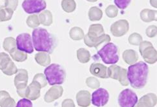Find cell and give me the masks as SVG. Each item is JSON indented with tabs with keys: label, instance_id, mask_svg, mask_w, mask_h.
Listing matches in <instances>:
<instances>
[{
	"label": "cell",
	"instance_id": "6da1fadb",
	"mask_svg": "<svg viewBox=\"0 0 157 107\" xmlns=\"http://www.w3.org/2000/svg\"><path fill=\"white\" fill-rule=\"evenodd\" d=\"M32 40L36 51L47 52L49 54L53 52L58 44L56 38L43 28H34Z\"/></svg>",
	"mask_w": 157,
	"mask_h": 107
},
{
	"label": "cell",
	"instance_id": "7a4b0ae2",
	"mask_svg": "<svg viewBox=\"0 0 157 107\" xmlns=\"http://www.w3.org/2000/svg\"><path fill=\"white\" fill-rule=\"evenodd\" d=\"M149 67L143 61L131 65L127 70V76L131 87L135 89L144 88L147 82Z\"/></svg>",
	"mask_w": 157,
	"mask_h": 107
},
{
	"label": "cell",
	"instance_id": "3957f363",
	"mask_svg": "<svg viewBox=\"0 0 157 107\" xmlns=\"http://www.w3.org/2000/svg\"><path fill=\"white\" fill-rule=\"evenodd\" d=\"M84 43L89 47L97 48L104 43H109L111 37L105 34L103 26L101 24L90 25L88 33L84 36Z\"/></svg>",
	"mask_w": 157,
	"mask_h": 107
},
{
	"label": "cell",
	"instance_id": "277c9868",
	"mask_svg": "<svg viewBox=\"0 0 157 107\" xmlns=\"http://www.w3.org/2000/svg\"><path fill=\"white\" fill-rule=\"evenodd\" d=\"M44 75L50 85H62L66 78V72L59 65L53 63L49 65L44 70Z\"/></svg>",
	"mask_w": 157,
	"mask_h": 107
},
{
	"label": "cell",
	"instance_id": "5b68a950",
	"mask_svg": "<svg viewBox=\"0 0 157 107\" xmlns=\"http://www.w3.org/2000/svg\"><path fill=\"white\" fill-rule=\"evenodd\" d=\"M98 55L105 64L114 65L119 60L118 48L113 43H107L98 52Z\"/></svg>",
	"mask_w": 157,
	"mask_h": 107
},
{
	"label": "cell",
	"instance_id": "8992f818",
	"mask_svg": "<svg viewBox=\"0 0 157 107\" xmlns=\"http://www.w3.org/2000/svg\"><path fill=\"white\" fill-rule=\"evenodd\" d=\"M29 80L28 72L25 69H18L16 74L14 83L17 89L18 96L23 98H25L26 89Z\"/></svg>",
	"mask_w": 157,
	"mask_h": 107
},
{
	"label": "cell",
	"instance_id": "52a82bcc",
	"mask_svg": "<svg viewBox=\"0 0 157 107\" xmlns=\"http://www.w3.org/2000/svg\"><path fill=\"white\" fill-rule=\"evenodd\" d=\"M139 51L144 61L153 65L157 61V52L153 44L147 41H142L139 45Z\"/></svg>",
	"mask_w": 157,
	"mask_h": 107
},
{
	"label": "cell",
	"instance_id": "ba28073f",
	"mask_svg": "<svg viewBox=\"0 0 157 107\" xmlns=\"http://www.w3.org/2000/svg\"><path fill=\"white\" fill-rule=\"evenodd\" d=\"M138 101L135 92L129 88L125 89L120 92L118 99L120 107H135Z\"/></svg>",
	"mask_w": 157,
	"mask_h": 107
},
{
	"label": "cell",
	"instance_id": "9c48e42d",
	"mask_svg": "<svg viewBox=\"0 0 157 107\" xmlns=\"http://www.w3.org/2000/svg\"><path fill=\"white\" fill-rule=\"evenodd\" d=\"M46 7L47 3L45 0H24L22 3L23 9L29 14L40 13Z\"/></svg>",
	"mask_w": 157,
	"mask_h": 107
},
{
	"label": "cell",
	"instance_id": "30bf717a",
	"mask_svg": "<svg viewBox=\"0 0 157 107\" xmlns=\"http://www.w3.org/2000/svg\"><path fill=\"white\" fill-rule=\"evenodd\" d=\"M16 42V48L19 50L27 54H32L34 52L32 38L29 34L22 33L18 35Z\"/></svg>",
	"mask_w": 157,
	"mask_h": 107
},
{
	"label": "cell",
	"instance_id": "8fae6325",
	"mask_svg": "<svg viewBox=\"0 0 157 107\" xmlns=\"http://www.w3.org/2000/svg\"><path fill=\"white\" fill-rule=\"evenodd\" d=\"M109 95L105 88H98L92 94V103L94 106L101 107L105 106L109 101Z\"/></svg>",
	"mask_w": 157,
	"mask_h": 107
},
{
	"label": "cell",
	"instance_id": "7c38bea8",
	"mask_svg": "<svg viewBox=\"0 0 157 107\" xmlns=\"http://www.w3.org/2000/svg\"><path fill=\"white\" fill-rule=\"evenodd\" d=\"M129 30V22L126 20H120L111 25L110 31L115 37H122L125 35Z\"/></svg>",
	"mask_w": 157,
	"mask_h": 107
},
{
	"label": "cell",
	"instance_id": "4fadbf2b",
	"mask_svg": "<svg viewBox=\"0 0 157 107\" xmlns=\"http://www.w3.org/2000/svg\"><path fill=\"white\" fill-rule=\"evenodd\" d=\"M63 88L60 85H54L49 89L44 96V101L47 103H52L62 96Z\"/></svg>",
	"mask_w": 157,
	"mask_h": 107
},
{
	"label": "cell",
	"instance_id": "5bb4252c",
	"mask_svg": "<svg viewBox=\"0 0 157 107\" xmlns=\"http://www.w3.org/2000/svg\"><path fill=\"white\" fill-rule=\"evenodd\" d=\"M90 72L93 76L101 79L109 78L107 67L104 65L99 63H93L90 66Z\"/></svg>",
	"mask_w": 157,
	"mask_h": 107
},
{
	"label": "cell",
	"instance_id": "9a60e30c",
	"mask_svg": "<svg viewBox=\"0 0 157 107\" xmlns=\"http://www.w3.org/2000/svg\"><path fill=\"white\" fill-rule=\"evenodd\" d=\"M41 87L37 82L33 81V82L29 86L27 87L25 98L31 100L35 101L40 97Z\"/></svg>",
	"mask_w": 157,
	"mask_h": 107
},
{
	"label": "cell",
	"instance_id": "2e32d148",
	"mask_svg": "<svg viewBox=\"0 0 157 107\" xmlns=\"http://www.w3.org/2000/svg\"><path fill=\"white\" fill-rule=\"evenodd\" d=\"M157 103L156 94L149 93L142 96L139 101H138L135 107H154Z\"/></svg>",
	"mask_w": 157,
	"mask_h": 107
},
{
	"label": "cell",
	"instance_id": "e0dca14e",
	"mask_svg": "<svg viewBox=\"0 0 157 107\" xmlns=\"http://www.w3.org/2000/svg\"><path fill=\"white\" fill-rule=\"evenodd\" d=\"M78 105L82 107H88L90 105V94L87 90H80L76 96Z\"/></svg>",
	"mask_w": 157,
	"mask_h": 107
},
{
	"label": "cell",
	"instance_id": "ac0fdd59",
	"mask_svg": "<svg viewBox=\"0 0 157 107\" xmlns=\"http://www.w3.org/2000/svg\"><path fill=\"white\" fill-rule=\"evenodd\" d=\"M35 61L42 67L49 66L51 64V59L49 54L44 52H40L34 56Z\"/></svg>",
	"mask_w": 157,
	"mask_h": 107
},
{
	"label": "cell",
	"instance_id": "d6986e66",
	"mask_svg": "<svg viewBox=\"0 0 157 107\" xmlns=\"http://www.w3.org/2000/svg\"><path fill=\"white\" fill-rule=\"evenodd\" d=\"M122 58L127 64L131 65L136 63L138 59V55L135 50L128 49L123 52Z\"/></svg>",
	"mask_w": 157,
	"mask_h": 107
},
{
	"label": "cell",
	"instance_id": "ffe728a7",
	"mask_svg": "<svg viewBox=\"0 0 157 107\" xmlns=\"http://www.w3.org/2000/svg\"><path fill=\"white\" fill-rule=\"evenodd\" d=\"M156 10H151L148 9H144L140 12V18L141 20L146 23H149L153 21H156Z\"/></svg>",
	"mask_w": 157,
	"mask_h": 107
},
{
	"label": "cell",
	"instance_id": "44dd1931",
	"mask_svg": "<svg viewBox=\"0 0 157 107\" xmlns=\"http://www.w3.org/2000/svg\"><path fill=\"white\" fill-rule=\"evenodd\" d=\"M38 18L40 24L44 26L51 25L53 21L52 13L48 10H45L41 13L38 16Z\"/></svg>",
	"mask_w": 157,
	"mask_h": 107
},
{
	"label": "cell",
	"instance_id": "7402d4cb",
	"mask_svg": "<svg viewBox=\"0 0 157 107\" xmlns=\"http://www.w3.org/2000/svg\"><path fill=\"white\" fill-rule=\"evenodd\" d=\"M88 15L89 20L91 21H100L103 16V12L97 7H93L89 9Z\"/></svg>",
	"mask_w": 157,
	"mask_h": 107
},
{
	"label": "cell",
	"instance_id": "603a6c76",
	"mask_svg": "<svg viewBox=\"0 0 157 107\" xmlns=\"http://www.w3.org/2000/svg\"><path fill=\"white\" fill-rule=\"evenodd\" d=\"M76 55L78 61L83 64L88 63L90 59V52L86 49L81 48L78 49L76 52Z\"/></svg>",
	"mask_w": 157,
	"mask_h": 107
},
{
	"label": "cell",
	"instance_id": "cb8c5ba5",
	"mask_svg": "<svg viewBox=\"0 0 157 107\" xmlns=\"http://www.w3.org/2000/svg\"><path fill=\"white\" fill-rule=\"evenodd\" d=\"M69 36L72 40L80 41L83 39L85 34H84V32L81 28L75 27L70 30Z\"/></svg>",
	"mask_w": 157,
	"mask_h": 107
},
{
	"label": "cell",
	"instance_id": "d4e9b609",
	"mask_svg": "<svg viewBox=\"0 0 157 107\" xmlns=\"http://www.w3.org/2000/svg\"><path fill=\"white\" fill-rule=\"evenodd\" d=\"M12 59L17 62H23L27 60V54L20 51L18 49H15L11 52L9 53Z\"/></svg>",
	"mask_w": 157,
	"mask_h": 107
},
{
	"label": "cell",
	"instance_id": "484cf974",
	"mask_svg": "<svg viewBox=\"0 0 157 107\" xmlns=\"http://www.w3.org/2000/svg\"><path fill=\"white\" fill-rule=\"evenodd\" d=\"M4 50L9 53L11 52L14 49H16V39L13 37L6 38L3 43Z\"/></svg>",
	"mask_w": 157,
	"mask_h": 107
},
{
	"label": "cell",
	"instance_id": "4316f807",
	"mask_svg": "<svg viewBox=\"0 0 157 107\" xmlns=\"http://www.w3.org/2000/svg\"><path fill=\"white\" fill-rule=\"evenodd\" d=\"M62 7L66 13H71L76 10V3L75 0H62Z\"/></svg>",
	"mask_w": 157,
	"mask_h": 107
},
{
	"label": "cell",
	"instance_id": "83f0119b",
	"mask_svg": "<svg viewBox=\"0 0 157 107\" xmlns=\"http://www.w3.org/2000/svg\"><path fill=\"white\" fill-rule=\"evenodd\" d=\"M14 11L8 8L0 9V22L7 21L11 20Z\"/></svg>",
	"mask_w": 157,
	"mask_h": 107
},
{
	"label": "cell",
	"instance_id": "f1b7e54d",
	"mask_svg": "<svg viewBox=\"0 0 157 107\" xmlns=\"http://www.w3.org/2000/svg\"><path fill=\"white\" fill-rule=\"evenodd\" d=\"M120 68H121V67L120 66H118L117 65H111L109 67L107 68V73L109 78L115 80H118Z\"/></svg>",
	"mask_w": 157,
	"mask_h": 107
},
{
	"label": "cell",
	"instance_id": "f546056e",
	"mask_svg": "<svg viewBox=\"0 0 157 107\" xmlns=\"http://www.w3.org/2000/svg\"><path fill=\"white\" fill-rule=\"evenodd\" d=\"M26 22H27V25L29 27L33 28H37L40 25L38 16L36 14H32L31 16H29L27 17Z\"/></svg>",
	"mask_w": 157,
	"mask_h": 107
},
{
	"label": "cell",
	"instance_id": "4dcf8cb0",
	"mask_svg": "<svg viewBox=\"0 0 157 107\" xmlns=\"http://www.w3.org/2000/svg\"><path fill=\"white\" fill-rule=\"evenodd\" d=\"M129 43L132 45L138 46L139 45L142 41H143V39L142 35L136 32L131 34L128 38Z\"/></svg>",
	"mask_w": 157,
	"mask_h": 107
},
{
	"label": "cell",
	"instance_id": "1f68e13d",
	"mask_svg": "<svg viewBox=\"0 0 157 107\" xmlns=\"http://www.w3.org/2000/svg\"><path fill=\"white\" fill-rule=\"evenodd\" d=\"M17 68L16 66V65L14 64V63L11 61H10V63L8 64V65L6 68L3 70H2V72L7 75V76H13L14 74H16V72H17Z\"/></svg>",
	"mask_w": 157,
	"mask_h": 107
},
{
	"label": "cell",
	"instance_id": "d6a6232c",
	"mask_svg": "<svg viewBox=\"0 0 157 107\" xmlns=\"http://www.w3.org/2000/svg\"><path fill=\"white\" fill-rule=\"evenodd\" d=\"M118 80L122 86H128L129 85V81L128 79V76H127V69L123 68L121 67L120 70V73L118 75Z\"/></svg>",
	"mask_w": 157,
	"mask_h": 107
},
{
	"label": "cell",
	"instance_id": "836d02e7",
	"mask_svg": "<svg viewBox=\"0 0 157 107\" xmlns=\"http://www.w3.org/2000/svg\"><path fill=\"white\" fill-rule=\"evenodd\" d=\"M11 61L10 57L7 54L0 52V70L5 69Z\"/></svg>",
	"mask_w": 157,
	"mask_h": 107
},
{
	"label": "cell",
	"instance_id": "e575fe53",
	"mask_svg": "<svg viewBox=\"0 0 157 107\" xmlns=\"http://www.w3.org/2000/svg\"><path fill=\"white\" fill-rule=\"evenodd\" d=\"M105 13L108 17H109V18H114V17H115L118 16V10L116 6L111 5H109L105 9Z\"/></svg>",
	"mask_w": 157,
	"mask_h": 107
},
{
	"label": "cell",
	"instance_id": "d590c367",
	"mask_svg": "<svg viewBox=\"0 0 157 107\" xmlns=\"http://www.w3.org/2000/svg\"><path fill=\"white\" fill-rule=\"evenodd\" d=\"M33 81L37 82L40 85L41 88L45 87L47 85V83H48L45 75L41 73H38L37 74H36L34 77Z\"/></svg>",
	"mask_w": 157,
	"mask_h": 107
},
{
	"label": "cell",
	"instance_id": "8d00e7d4",
	"mask_svg": "<svg viewBox=\"0 0 157 107\" xmlns=\"http://www.w3.org/2000/svg\"><path fill=\"white\" fill-rule=\"evenodd\" d=\"M86 85L92 89H97L100 87V81L94 77H89L86 81Z\"/></svg>",
	"mask_w": 157,
	"mask_h": 107
},
{
	"label": "cell",
	"instance_id": "74e56055",
	"mask_svg": "<svg viewBox=\"0 0 157 107\" xmlns=\"http://www.w3.org/2000/svg\"><path fill=\"white\" fill-rule=\"evenodd\" d=\"M1 107H16L15 100L10 96L5 98L3 101L0 103Z\"/></svg>",
	"mask_w": 157,
	"mask_h": 107
},
{
	"label": "cell",
	"instance_id": "f35d334b",
	"mask_svg": "<svg viewBox=\"0 0 157 107\" xmlns=\"http://www.w3.org/2000/svg\"><path fill=\"white\" fill-rule=\"evenodd\" d=\"M131 0H114L116 6L122 10L125 9L130 4Z\"/></svg>",
	"mask_w": 157,
	"mask_h": 107
},
{
	"label": "cell",
	"instance_id": "ab89813d",
	"mask_svg": "<svg viewBox=\"0 0 157 107\" xmlns=\"http://www.w3.org/2000/svg\"><path fill=\"white\" fill-rule=\"evenodd\" d=\"M146 34L149 38L155 37L157 34V27L156 25L149 26L146 30Z\"/></svg>",
	"mask_w": 157,
	"mask_h": 107
},
{
	"label": "cell",
	"instance_id": "60d3db41",
	"mask_svg": "<svg viewBox=\"0 0 157 107\" xmlns=\"http://www.w3.org/2000/svg\"><path fill=\"white\" fill-rule=\"evenodd\" d=\"M16 107H33V103L31 100L23 98L17 102Z\"/></svg>",
	"mask_w": 157,
	"mask_h": 107
},
{
	"label": "cell",
	"instance_id": "b9f144b4",
	"mask_svg": "<svg viewBox=\"0 0 157 107\" xmlns=\"http://www.w3.org/2000/svg\"><path fill=\"white\" fill-rule=\"evenodd\" d=\"M18 5V0H6V7L13 11L16 10Z\"/></svg>",
	"mask_w": 157,
	"mask_h": 107
},
{
	"label": "cell",
	"instance_id": "7bdbcfd3",
	"mask_svg": "<svg viewBox=\"0 0 157 107\" xmlns=\"http://www.w3.org/2000/svg\"><path fill=\"white\" fill-rule=\"evenodd\" d=\"M62 107H76L73 100L71 99H66L63 101Z\"/></svg>",
	"mask_w": 157,
	"mask_h": 107
},
{
	"label": "cell",
	"instance_id": "ee69618b",
	"mask_svg": "<svg viewBox=\"0 0 157 107\" xmlns=\"http://www.w3.org/2000/svg\"><path fill=\"white\" fill-rule=\"evenodd\" d=\"M9 96H10L8 92L5 90L0 91V103H1L2 101H3L5 98H7V97H9Z\"/></svg>",
	"mask_w": 157,
	"mask_h": 107
},
{
	"label": "cell",
	"instance_id": "f6af8a7d",
	"mask_svg": "<svg viewBox=\"0 0 157 107\" xmlns=\"http://www.w3.org/2000/svg\"><path fill=\"white\" fill-rule=\"evenodd\" d=\"M150 4L152 7L157 8V0H150Z\"/></svg>",
	"mask_w": 157,
	"mask_h": 107
},
{
	"label": "cell",
	"instance_id": "bcb514c9",
	"mask_svg": "<svg viewBox=\"0 0 157 107\" xmlns=\"http://www.w3.org/2000/svg\"><path fill=\"white\" fill-rule=\"evenodd\" d=\"M6 7V0H0V9L5 8Z\"/></svg>",
	"mask_w": 157,
	"mask_h": 107
},
{
	"label": "cell",
	"instance_id": "7dc6e473",
	"mask_svg": "<svg viewBox=\"0 0 157 107\" xmlns=\"http://www.w3.org/2000/svg\"><path fill=\"white\" fill-rule=\"evenodd\" d=\"M87 2H92V3H93V2H97L98 0H87Z\"/></svg>",
	"mask_w": 157,
	"mask_h": 107
}]
</instances>
